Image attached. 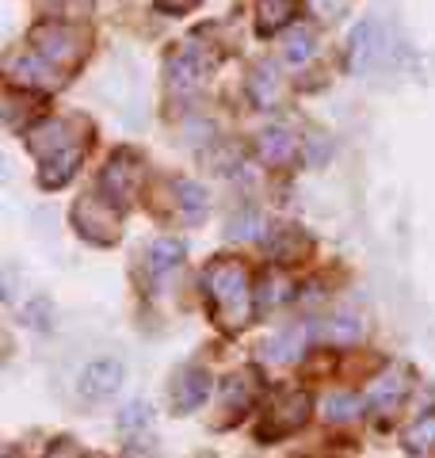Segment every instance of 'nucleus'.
Returning a JSON list of instances; mask_svg holds the SVG:
<instances>
[{"mask_svg": "<svg viewBox=\"0 0 435 458\" xmlns=\"http://www.w3.org/2000/svg\"><path fill=\"white\" fill-rule=\"evenodd\" d=\"M207 283H210V298L218 302V310L229 318V325H241L244 321V291H249V283H244V271L237 264L218 260L207 271Z\"/></svg>", "mask_w": 435, "mask_h": 458, "instance_id": "1", "label": "nucleus"}, {"mask_svg": "<svg viewBox=\"0 0 435 458\" xmlns=\"http://www.w3.org/2000/svg\"><path fill=\"white\" fill-rule=\"evenodd\" d=\"M119 382H123V367H119V363H111V360H99V363H92L89 370H84L81 394H84V397H92V401H99V397H111Z\"/></svg>", "mask_w": 435, "mask_h": 458, "instance_id": "2", "label": "nucleus"}, {"mask_svg": "<svg viewBox=\"0 0 435 458\" xmlns=\"http://www.w3.org/2000/svg\"><path fill=\"white\" fill-rule=\"evenodd\" d=\"M290 12H294V0H260V31L271 35L290 20Z\"/></svg>", "mask_w": 435, "mask_h": 458, "instance_id": "3", "label": "nucleus"}, {"mask_svg": "<svg viewBox=\"0 0 435 458\" xmlns=\"http://www.w3.org/2000/svg\"><path fill=\"white\" fill-rule=\"evenodd\" d=\"M187 390H183V386H180V390H176V405L180 409H195L199 405V401L202 397H207V390H210V386H207V375H202V370H187Z\"/></svg>", "mask_w": 435, "mask_h": 458, "instance_id": "4", "label": "nucleus"}, {"mask_svg": "<svg viewBox=\"0 0 435 458\" xmlns=\"http://www.w3.org/2000/svg\"><path fill=\"white\" fill-rule=\"evenodd\" d=\"M176 260H180V245H176V241H157V245L149 249V264L153 267H168Z\"/></svg>", "mask_w": 435, "mask_h": 458, "instance_id": "5", "label": "nucleus"}, {"mask_svg": "<svg viewBox=\"0 0 435 458\" xmlns=\"http://www.w3.org/2000/svg\"><path fill=\"white\" fill-rule=\"evenodd\" d=\"M424 439H435V420L431 424L424 420V424L416 428V432H413V447H424Z\"/></svg>", "mask_w": 435, "mask_h": 458, "instance_id": "6", "label": "nucleus"}, {"mask_svg": "<svg viewBox=\"0 0 435 458\" xmlns=\"http://www.w3.org/2000/svg\"><path fill=\"white\" fill-rule=\"evenodd\" d=\"M47 458H81V454H77V447H72L69 439H62V443H57V447H54Z\"/></svg>", "mask_w": 435, "mask_h": 458, "instance_id": "7", "label": "nucleus"}, {"mask_svg": "<svg viewBox=\"0 0 435 458\" xmlns=\"http://www.w3.org/2000/svg\"><path fill=\"white\" fill-rule=\"evenodd\" d=\"M310 42H313L310 35H298L294 42H290V57H302V54H310Z\"/></svg>", "mask_w": 435, "mask_h": 458, "instance_id": "8", "label": "nucleus"}]
</instances>
